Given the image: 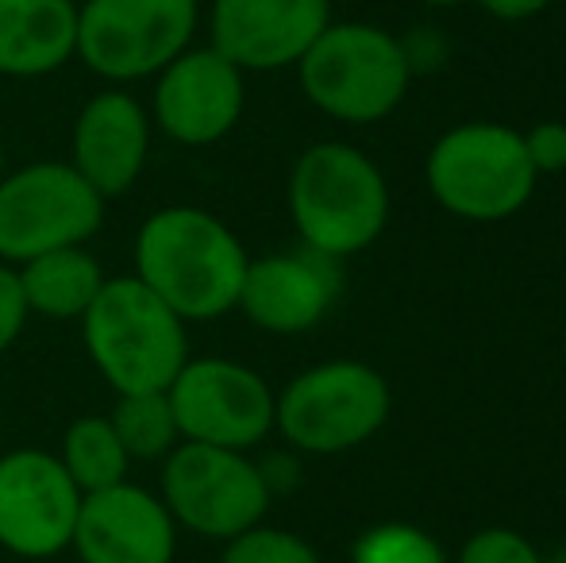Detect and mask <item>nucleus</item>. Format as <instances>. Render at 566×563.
Here are the masks:
<instances>
[{
    "instance_id": "f257e3e1",
    "label": "nucleus",
    "mask_w": 566,
    "mask_h": 563,
    "mask_svg": "<svg viewBox=\"0 0 566 563\" xmlns=\"http://www.w3.org/2000/svg\"><path fill=\"white\" fill-rule=\"evenodd\" d=\"M251 256L220 217L170 205L143 220L135 236V279L186 324L217 321L239 305Z\"/></svg>"
},
{
    "instance_id": "f03ea898",
    "label": "nucleus",
    "mask_w": 566,
    "mask_h": 563,
    "mask_svg": "<svg viewBox=\"0 0 566 563\" xmlns=\"http://www.w3.org/2000/svg\"><path fill=\"white\" fill-rule=\"evenodd\" d=\"M290 217L301 248L343 259L358 256L389 225V186L366 150L350 143H316L293 163Z\"/></svg>"
},
{
    "instance_id": "7ed1b4c3",
    "label": "nucleus",
    "mask_w": 566,
    "mask_h": 563,
    "mask_svg": "<svg viewBox=\"0 0 566 563\" xmlns=\"http://www.w3.org/2000/svg\"><path fill=\"white\" fill-rule=\"evenodd\" d=\"M82 340L93 367L116 394L170 390L189 363L186 321L139 279H105L82 316Z\"/></svg>"
},
{
    "instance_id": "20e7f679",
    "label": "nucleus",
    "mask_w": 566,
    "mask_h": 563,
    "mask_svg": "<svg viewBox=\"0 0 566 563\" xmlns=\"http://www.w3.org/2000/svg\"><path fill=\"white\" fill-rule=\"evenodd\" d=\"M424 178L451 217L497 225L532 201L539 174L521 132L497 121H470L432 143Z\"/></svg>"
},
{
    "instance_id": "39448f33",
    "label": "nucleus",
    "mask_w": 566,
    "mask_h": 563,
    "mask_svg": "<svg viewBox=\"0 0 566 563\" xmlns=\"http://www.w3.org/2000/svg\"><path fill=\"white\" fill-rule=\"evenodd\" d=\"M297 77L313 108L343 124H378L397 113L409 93L412 70L401 39L374 23H328L305 59Z\"/></svg>"
},
{
    "instance_id": "423d86ee",
    "label": "nucleus",
    "mask_w": 566,
    "mask_h": 563,
    "mask_svg": "<svg viewBox=\"0 0 566 563\" xmlns=\"http://www.w3.org/2000/svg\"><path fill=\"white\" fill-rule=\"evenodd\" d=\"M394 409L389 383L358 359L308 367L277 394L274 428L308 456H339L381 432Z\"/></svg>"
},
{
    "instance_id": "0eeeda50",
    "label": "nucleus",
    "mask_w": 566,
    "mask_h": 563,
    "mask_svg": "<svg viewBox=\"0 0 566 563\" xmlns=\"http://www.w3.org/2000/svg\"><path fill=\"white\" fill-rule=\"evenodd\" d=\"M105 225V197L70 163H31L0 178V263L85 248Z\"/></svg>"
},
{
    "instance_id": "6e6552de",
    "label": "nucleus",
    "mask_w": 566,
    "mask_h": 563,
    "mask_svg": "<svg viewBox=\"0 0 566 563\" xmlns=\"http://www.w3.org/2000/svg\"><path fill=\"white\" fill-rule=\"evenodd\" d=\"M197 0H85L77 8V59L108 82L163 74L197 31Z\"/></svg>"
},
{
    "instance_id": "1a4fd4ad",
    "label": "nucleus",
    "mask_w": 566,
    "mask_h": 563,
    "mask_svg": "<svg viewBox=\"0 0 566 563\" xmlns=\"http://www.w3.org/2000/svg\"><path fill=\"white\" fill-rule=\"evenodd\" d=\"M163 505L174 525L209 541H231L262 525L270 510V490L259 463L231 448L181 440L163 467Z\"/></svg>"
},
{
    "instance_id": "9d476101",
    "label": "nucleus",
    "mask_w": 566,
    "mask_h": 563,
    "mask_svg": "<svg viewBox=\"0 0 566 563\" xmlns=\"http://www.w3.org/2000/svg\"><path fill=\"white\" fill-rule=\"evenodd\" d=\"M181 440L247 451L274 432L277 394L235 359H189L166 390Z\"/></svg>"
},
{
    "instance_id": "9b49d317",
    "label": "nucleus",
    "mask_w": 566,
    "mask_h": 563,
    "mask_svg": "<svg viewBox=\"0 0 566 563\" xmlns=\"http://www.w3.org/2000/svg\"><path fill=\"white\" fill-rule=\"evenodd\" d=\"M82 490L59 456L20 448L0 456V549L23 560H51L74 541Z\"/></svg>"
},
{
    "instance_id": "f8f14e48",
    "label": "nucleus",
    "mask_w": 566,
    "mask_h": 563,
    "mask_svg": "<svg viewBox=\"0 0 566 563\" xmlns=\"http://www.w3.org/2000/svg\"><path fill=\"white\" fill-rule=\"evenodd\" d=\"M243 101V70L228 62L217 46H197L181 51L158 74L155 121L163 136L181 147H212L239 124Z\"/></svg>"
},
{
    "instance_id": "ddd939ff",
    "label": "nucleus",
    "mask_w": 566,
    "mask_h": 563,
    "mask_svg": "<svg viewBox=\"0 0 566 563\" xmlns=\"http://www.w3.org/2000/svg\"><path fill=\"white\" fill-rule=\"evenodd\" d=\"M328 23V0H217L209 46L243 74H270L297 66Z\"/></svg>"
},
{
    "instance_id": "4468645a",
    "label": "nucleus",
    "mask_w": 566,
    "mask_h": 563,
    "mask_svg": "<svg viewBox=\"0 0 566 563\" xmlns=\"http://www.w3.org/2000/svg\"><path fill=\"white\" fill-rule=\"evenodd\" d=\"M70 549L82 563H174L178 525L163 498L124 479L82 498Z\"/></svg>"
},
{
    "instance_id": "2eb2a0df",
    "label": "nucleus",
    "mask_w": 566,
    "mask_h": 563,
    "mask_svg": "<svg viewBox=\"0 0 566 563\" xmlns=\"http://www.w3.org/2000/svg\"><path fill=\"white\" fill-rule=\"evenodd\" d=\"M339 298V263L308 248L277 251L247 263L239 305L247 321L274 336H297L328 316Z\"/></svg>"
},
{
    "instance_id": "dca6fc26",
    "label": "nucleus",
    "mask_w": 566,
    "mask_h": 563,
    "mask_svg": "<svg viewBox=\"0 0 566 563\" xmlns=\"http://www.w3.org/2000/svg\"><path fill=\"white\" fill-rule=\"evenodd\" d=\"M150 150V116L124 90H105L85 101L74 121L70 166L101 197H119L139 181Z\"/></svg>"
},
{
    "instance_id": "f3484780",
    "label": "nucleus",
    "mask_w": 566,
    "mask_h": 563,
    "mask_svg": "<svg viewBox=\"0 0 566 563\" xmlns=\"http://www.w3.org/2000/svg\"><path fill=\"white\" fill-rule=\"evenodd\" d=\"M77 54L74 0H0V74L46 77Z\"/></svg>"
},
{
    "instance_id": "a211bd4d",
    "label": "nucleus",
    "mask_w": 566,
    "mask_h": 563,
    "mask_svg": "<svg viewBox=\"0 0 566 563\" xmlns=\"http://www.w3.org/2000/svg\"><path fill=\"white\" fill-rule=\"evenodd\" d=\"M15 274L28 298V313H39L46 321H82L105 285V271L85 248L46 251L23 263Z\"/></svg>"
},
{
    "instance_id": "6ab92c4d",
    "label": "nucleus",
    "mask_w": 566,
    "mask_h": 563,
    "mask_svg": "<svg viewBox=\"0 0 566 563\" xmlns=\"http://www.w3.org/2000/svg\"><path fill=\"white\" fill-rule=\"evenodd\" d=\"M62 467L82 494H97L127 479V451L113 432L108 417H82L62 436Z\"/></svg>"
},
{
    "instance_id": "aec40b11",
    "label": "nucleus",
    "mask_w": 566,
    "mask_h": 563,
    "mask_svg": "<svg viewBox=\"0 0 566 563\" xmlns=\"http://www.w3.org/2000/svg\"><path fill=\"white\" fill-rule=\"evenodd\" d=\"M108 425L124 444L127 459H163L181 444L174 406L166 390L155 394H119Z\"/></svg>"
},
{
    "instance_id": "412c9836",
    "label": "nucleus",
    "mask_w": 566,
    "mask_h": 563,
    "mask_svg": "<svg viewBox=\"0 0 566 563\" xmlns=\"http://www.w3.org/2000/svg\"><path fill=\"white\" fill-rule=\"evenodd\" d=\"M350 563H448V552L428 529L409 521H381L355 541Z\"/></svg>"
},
{
    "instance_id": "4be33fe9",
    "label": "nucleus",
    "mask_w": 566,
    "mask_h": 563,
    "mask_svg": "<svg viewBox=\"0 0 566 563\" xmlns=\"http://www.w3.org/2000/svg\"><path fill=\"white\" fill-rule=\"evenodd\" d=\"M220 563H321V556H316L313 544L301 541L297 533L254 525V529H247V533L231 536Z\"/></svg>"
},
{
    "instance_id": "5701e85b",
    "label": "nucleus",
    "mask_w": 566,
    "mask_h": 563,
    "mask_svg": "<svg viewBox=\"0 0 566 563\" xmlns=\"http://www.w3.org/2000/svg\"><path fill=\"white\" fill-rule=\"evenodd\" d=\"M454 563H544V556H539L536 544L516 533V529L493 525L470 536Z\"/></svg>"
},
{
    "instance_id": "b1692460",
    "label": "nucleus",
    "mask_w": 566,
    "mask_h": 563,
    "mask_svg": "<svg viewBox=\"0 0 566 563\" xmlns=\"http://www.w3.org/2000/svg\"><path fill=\"white\" fill-rule=\"evenodd\" d=\"M524 150H528L536 174H563L566 170V124L563 121H544L532 132H521Z\"/></svg>"
},
{
    "instance_id": "393cba45",
    "label": "nucleus",
    "mask_w": 566,
    "mask_h": 563,
    "mask_svg": "<svg viewBox=\"0 0 566 563\" xmlns=\"http://www.w3.org/2000/svg\"><path fill=\"white\" fill-rule=\"evenodd\" d=\"M28 298H23L20 274L8 263H0V355L20 340L23 324H28Z\"/></svg>"
},
{
    "instance_id": "a878e982",
    "label": "nucleus",
    "mask_w": 566,
    "mask_h": 563,
    "mask_svg": "<svg viewBox=\"0 0 566 563\" xmlns=\"http://www.w3.org/2000/svg\"><path fill=\"white\" fill-rule=\"evenodd\" d=\"M401 51L405 59H409V70L417 74V70H436L443 62V54H448V46H443V39L436 35L432 28H417L412 31V39H401Z\"/></svg>"
},
{
    "instance_id": "bb28decb",
    "label": "nucleus",
    "mask_w": 566,
    "mask_h": 563,
    "mask_svg": "<svg viewBox=\"0 0 566 563\" xmlns=\"http://www.w3.org/2000/svg\"><path fill=\"white\" fill-rule=\"evenodd\" d=\"M482 12H490L493 20H505V23H521L539 15L544 8H552V0H474Z\"/></svg>"
},
{
    "instance_id": "cd10ccee",
    "label": "nucleus",
    "mask_w": 566,
    "mask_h": 563,
    "mask_svg": "<svg viewBox=\"0 0 566 563\" xmlns=\"http://www.w3.org/2000/svg\"><path fill=\"white\" fill-rule=\"evenodd\" d=\"M259 471H262V482H266L270 498H274L277 490H293L301 482V467H297V459H290V456H270V459H262Z\"/></svg>"
},
{
    "instance_id": "c85d7f7f",
    "label": "nucleus",
    "mask_w": 566,
    "mask_h": 563,
    "mask_svg": "<svg viewBox=\"0 0 566 563\" xmlns=\"http://www.w3.org/2000/svg\"><path fill=\"white\" fill-rule=\"evenodd\" d=\"M420 4H432V8H459V4H467V0H420Z\"/></svg>"
},
{
    "instance_id": "c756f323",
    "label": "nucleus",
    "mask_w": 566,
    "mask_h": 563,
    "mask_svg": "<svg viewBox=\"0 0 566 563\" xmlns=\"http://www.w3.org/2000/svg\"><path fill=\"white\" fill-rule=\"evenodd\" d=\"M544 563H566V549H559V552H552V556H544Z\"/></svg>"
},
{
    "instance_id": "7c9ffc66",
    "label": "nucleus",
    "mask_w": 566,
    "mask_h": 563,
    "mask_svg": "<svg viewBox=\"0 0 566 563\" xmlns=\"http://www.w3.org/2000/svg\"><path fill=\"white\" fill-rule=\"evenodd\" d=\"M0 178H4V136H0Z\"/></svg>"
}]
</instances>
